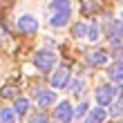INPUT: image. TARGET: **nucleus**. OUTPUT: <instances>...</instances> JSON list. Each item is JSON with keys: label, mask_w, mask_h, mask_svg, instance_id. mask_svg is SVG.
<instances>
[{"label": "nucleus", "mask_w": 123, "mask_h": 123, "mask_svg": "<svg viewBox=\"0 0 123 123\" xmlns=\"http://www.w3.org/2000/svg\"><path fill=\"white\" fill-rule=\"evenodd\" d=\"M49 25L52 27H65L69 23V13H72V5L69 0H54L49 2Z\"/></svg>", "instance_id": "f257e3e1"}, {"label": "nucleus", "mask_w": 123, "mask_h": 123, "mask_svg": "<svg viewBox=\"0 0 123 123\" xmlns=\"http://www.w3.org/2000/svg\"><path fill=\"white\" fill-rule=\"evenodd\" d=\"M34 63H36V67L40 72H47V69H52L56 65V54L52 49H43V52H38L34 56Z\"/></svg>", "instance_id": "f03ea898"}, {"label": "nucleus", "mask_w": 123, "mask_h": 123, "mask_svg": "<svg viewBox=\"0 0 123 123\" xmlns=\"http://www.w3.org/2000/svg\"><path fill=\"white\" fill-rule=\"evenodd\" d=\"M114 96H117V87L114 85H101V87H96V92H94V98H96V103L101 107H105V105H110Z\"/></svg>", "instance_id": "7ed1b4c3"}, {"label": "nucleus", "mask_w": 123, "mask_h": 123, "mask_svg": "<svg viewBox=\"0 0 123 123\" xmlns=\"http://www.w3.org/2000/svg\"><path fill=\"white\" fill-rule=\"evenodd\" d=\"M107 38H110V43H112L114 47L123 45V23L112 20V23L107 25Z\"/></svg>", "instance_id": "20e7f679"}, {"label": "nucleus", "mask_w": 123, "mask_h": 123, "mask_svg": "<svg viewBox=\"0 0 123 123\" xmlns=\"http://www.w3.org/2000/svg\"><path fill=\"white\" fill-rule=\"evenodd\" d=\"M69 81H72V74H69L67 67H58L52 74V85H54V87H61L63 90V87H67V85H69Z\"/></svg>", "instance_id": "39448f33"}, {"label": "nucleus", "mask_w": 123, "mask_h": 123, "mask_svg": "<svg viewBox=\"0 0 123 123\" xmlns=\"http://www.w3.org/2000/svg\"><path fill=\"white\" fill-rule=\"evenodd\" d=\"M72 119H74L72 103H69V101H63V103H58V107H56V121H58V123H69Z\"/></svg>", "instance_id": "423d86ee"}, {"label": "nucleus", "mask_w": 123, "mask_h": 123, "mask_svg": "<svg viewBox=\"0 0 123 123\" xmlns=\"http://www.w3.org/2000/svg\"><path fill=\"white\" fill-rule=\"evenodd\" d=\"M18 29L23 31V34L38 31V20H36V16H20L18 18Z\"/></svg>", "instance_id": "0eeeda50"}, {"label": "nucleus", "mask_w": 123, "mask_h": 123, "mask_svg": "<svg viewBox=\"0 0 123 123\" xmlns=\"http://www.w3.org/2000/svg\"><path fill=\"white\" fill-rule=\"evenodd\" d=\"M107 76H110L112 81H117V83H123V61L112 63L110 67H107Z\"/></svg>", "instance_id": "6e6552de"}, {"label": "nucleus", "mask_w": 123, "mask_h": 123, "mask_svg": "<svg viewBox=\"0 0 123 123\" xmlns=\"http://www.w3.org/2000/svg\"><path fill=\"white\" fill-rule=\"evenodd\" d=\"M107 119V110H103V107H96V110H90L87 112V119H85V123H103Z\"/></svg>", "instance_id": "1a4fd4ad"}, {"label": "nucleus", "mask_w": 123, "mask_h": 123, "mask_svg": "<svg viewBox=\"0 0 123 123\" xmlns=\"http://www.w3.org/2000/svg\"><path fill=\"white\" fill-rule=\"evenodd\" d=\"M87 63H90V65H105V63H107V54L101 52V49L87 52Z\"/></svg>", "instance_id": "9d476101"}, {"label": "nucleus", "mask_w": 123, "mask_h": 123, "mask_svg": "<svg viewBox=\"0 0 123 123\" xmlns=\"http://www.w3.org/2000/svg\"><path fill=\"white\" fill-rule=\"evenodd\" d=\"M38 103H40V107H47V105L56 103V92H52V90H40L38 92Z\"/></svg>", "instance_id": "9b49d317"}, {"label": "nucleus", "mask_w": 123, "mask_h": 123, "mask_svg": "<svg viewBox=\"0 0 123 123\" xmlns=\"http://www.w3.org/2000/svg\"><path fill=\"white\" fill-rule=\"evenodd\" d=\"M16 110L13 107H2L0 110V123H16Z\"/></svg>", "instance_id": "f8f14e48"}, {"label": "nucleus", "mask_w": 123, "mask_h": 123, "mask_svg": "<svg viewBox=\"0 0 123 123\" xmlns=\"http://www.w3.org/2000/svg\"><path fill=\"white\" fill-rule=\"evenodd\" d=\"M13 110H16V114H27V110H29V98H16V103H13Z\"/></svg>", "instance_id": "ddd939ff"}, {"label": "nucleus", "mask_w": 123, "mask_h": 123, "mask_svg": "<svg viewBox=\"0 0 123 123\" xmlns=\"http://www.w3.org/2000/svg\"><path fill=\"white\" fill-rule=\"evenodd\" d=\"M87 31H90V25L83 23V20L74 25V36H76V38H87Z\"/></svg>", "instance_id": "4468645a"}, {"label": "nucleus", "mask_w": 123, "mask_h": 123, "mask_svg": "<svg viewBox=\"0 0 123 123\" xmlns=\"http://www.w3.org/2000/svg\"><path fill=\"white\" fill-rule=\"evenodd\" d=\"M121 114H123V98H119L117 103H112L110 112H107V117H112V119H119Z\"/></svg>", "instance_id": "2eb2a0df"}, {"label": "nucleus", "mask_w": 123, "mask_h": 123, "mask_svg": "<svg viewBox=\"0 0 123 123\" xmlns=\"http://www.w3.org/2000/svg\"><path fill=\"white\" fill-rule=\"evenodd\" d=\"M98 38H101V29H98V25H90V31H87V40L96 43Z\"/></svg>", "instance_id": "dca6fc26"}, {"label": "nucleus", "mask_w": 123, "mask_h": 123, "mask_svg": "<svg viewBox=\"0 0 123 123\" xmlns=\"http://www.w3.org/2000/svg\"><path fill=\"white\" fill-rule=\"evenodd\" d=\"M87 112H90V105H87V103L83 101V103H81V105H78L76 110H74V119H83V117H85Z\"/></svg>", "instance_id": "f3484780"}, {"label": "nucleus", "mask_w": 123, "mask_h": 123, "mask_svg": "<svg viewBox=\"0 0 123 123\" xmlns=\"http://www.w3.org/2000/svg\"><path fill=\"white\" fill-rule=\"evenodd\" d=\"M29 123H47V117H45V114H31Z\"/></svg>", "instance_id": "a211bd4d"}, {"label": "nucleus", "mask_w": 123, "mask_h": 123, "mask_svg": "<svg viewBox=\"0 0 123 123\" xmlns=\"http://www.w3.org/2000/svg\"><path fill=\"white\" fill-rule=\"evenodd\" d=\"M83 9L87 11V13H92V11H96V5H94V0H87V2L83 5Z\"/></svg>", "instance_id": "6ab92c4d"}, {"label": "nucleus", "mask_w": 123, "mask_h": 123, "mask_svg": "<svg viewBox=\"0 0 123 123\" xmlns=\"http://www.w3.org/2000/svg\"><path fill=\"white\" fill-rule=\"evenodd\" d=\"M83 85H85V81H76L74 85H72V92H74V94H81V87H83Z\"/></svg>", "instance_id": "aec40b11"}, {"label": "nucleus", "mask_w": 123, "mask_h": 123, "mask_svg": "<svg viewBox=\"0 0 123 123\" xmlns=\"http://www.w3.org/2000/svg\"><path fill=\"white\" fill-rule=\"evenodd\" d=\"M13 94H16V90H13V87H5V90H2V96H5V98L13 96Z\"/></svg>", "instance_id": "412c9836"}, {"label": "nucleus", "mask_w": 123, "mask_h": 123, "mask_svg": "<svg viewBox=\"0 0 123 123\" xmlns=\"http://www.w3.org/2000/svg\"><path fill=\"white\" fill-rule=\"evenodd\" d=\"M117 94H121V98H123V83H121V85H117Z\"/></svg>", "instance_id": "4be33fe9"}, {"label": "nucleus", "mask_w": 123, "mask_h": 123, "mask_svg": "<svg viewBox=\"0 0 123 123\" xmlns=\"http://www.w3.org/2000/svg\"><path fill=\"white\" fill-rule=\"evenodd\" d=\"M121 20H123V11H121Z\"/></svg>", "instance_id": "5701e85b"}, {"label": "nucleus", "mask_w": 123, "mask_h": 123, "mask_svg": "<svg viewBox=\"0 0 123 123\" xmlns=\"http://www.w3.org/2000/svg\"><path fill=\"white\" fill-rule=\"evenodd\" d=\"M119 123H123V121H119Z\"/></svg>", "instance_id": "b1692460"}]
</instances>
